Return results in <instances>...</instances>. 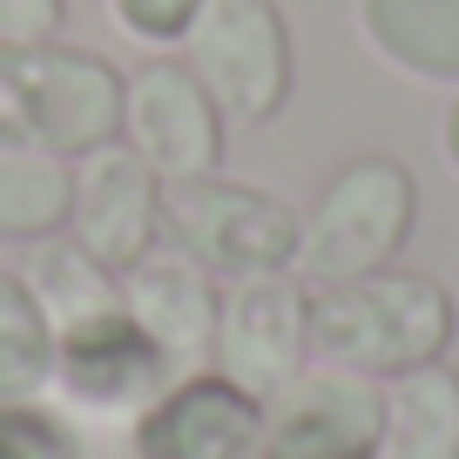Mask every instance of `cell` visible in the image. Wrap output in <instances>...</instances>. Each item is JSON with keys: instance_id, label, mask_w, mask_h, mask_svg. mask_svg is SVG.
Masks as SVG:
<instances>
[{"instance_id": "20", "label": "cell", "mask_w": 459, "mask_h": 459, "mask_svg": "<svg viewBox=\"0 0 459 459\" xmlns=\"http://www.w3.org/2000/svg\"><path fill=\"white\" fill-rule=\"evenodd\" d=\"M61 21H68V0H0V41H55Z\"/></svg>"}, {"instance_id": "22", "label": "cell", "mask_w": 459, "mask_h": 459, "mask_svg": "<svg viewBox=\"0 0 459 459\" xmlns=\"http://www.w3.org/2000/svg\"><path fill=\"white\" fill-rule=\"evenodd\" d=\"M68 7H82V0H68Z\"/></svg>"}, {"instance_id": "12", "label": "cell", "mask_w": 459, "mask_h": 459, "mask_svg": "<svg viewBox=\"0 0 459 459\" xmlns=\"http://www.w3.org/2000/svg\"><path fill=\"white\" fill-rule=\"evenodd\" d=\"M55 378L68 385L74 405L88 412H143L176 385L169 359L143 338V325L129 317V304L95 325H74L55 338Z\"/></svg>"}, {"instance_id": "3", "label": "cell", "mask_w": 459, "mask_h": 459, "mask_svg": "<svg viewBox=\"0 0 459 459\" xmlns=\"http://www.w3.org/2000/svg\"><path fill=\"white\" fill-rule=\"evenodd\" d=\"M412 223H419L412 169H405L399 156H351L317 189L290 271H298L304 284H317V290L372 277V271H392V257L405 250Z\"/></svg>"}, {"instance_id": "1", "label": "cell", "mask_w": 459, "mask_h": 459, "mask_svg": "<svg viewBox=\"0 0 459 459\" xmlns=\"http://www.w3.org/2000/svg\"><path fill=\"white\" fill-rule=\"evenodd\" d=\"M453 325H459L453 298L426 271H372L351 284L311 290V359L338 365V372L392 378L412 365H432L446 359Z\"/></svg>"}, {"instance_id": "6", "label": "cell", "mask_w": 459, "mask_h": 459, "mask_svg": "<svg viewBox=\"0 0 459 459\" xmlns=\"http://www.w3.org/2000/svg\"><path fill=\"white\" fill-rule=\"evenodd\" d=\"M216 372L250 399H277L311 365V290L290 271H244L223 277L216 304Z\"/></svg>"}, {"instance_id": "11", "label": "cell", "mask_w": 459, "mask_h": 459, "mask_svg": "<svg viewBox=\"0 0 459 459\" xmlns=\"http://www.w3.org/2000/svg\"><path fill=\"white\" fill-rule=\"evenodd\" d=\"M122 304L143 325V338L169 359L176 378L203 372L216 359V304H223V284L189 250L156 244L143 264H129L122 271Z\"/></svg>"}, {"instance_id": "9", "label": "cell", "mask_w": 459, "mask_h": 459, "mask_svg": "<svg viewBox=\"0 0 459 459\" xmlns=\"http://www.w3.org/2000/svg\"><path fill=\"white\" fill-rule=\"evenodd\" d=\"M122 135L162 183L216 176V162H223V115H216V101L203 95V82L183 61H143L129 74V88H122Z\"/></svg>"}, {"instance_id": "21", "label": "cell", "mask_w": 459, "mask_h": 459, "mask_svg": "<svg viewBox=\"0 0 459 459\" xmlns=\"http://www.w3.org/2000/svg\"><path fill=\"white\" fill-rule=\"evenodd\" d=\"M446 156H453V169H459V95H453V115H446Z\"/></svg>"}, {"instance_id": "16", "label": "cell", "mask_w": 459, "mask_h": 459, "mask_svg": "<svg viewBox=\"0 0 459 459\" xmlns=\"http://www.w3.org/2000/svg\"><path fill=\"white\" fill-rule=\"evenodd\" d=\"M28 290L41 298L55 338H61V331H74V325H95V317L122 311V277H115L108 264H95L82 244H74V237H61V244L48 237V244L34 250Z\"/></svg>"}, {"instance_id": "13", "label": "cell", "mask_w": 459, "mask_h": 459, "mask_svg": "<svg viewBox=\"0 0 459 459\" xmlns=\"http://www.w3.org/2000/svg\"><path fill=\"white\" fill-rule=\"evenodd\" d=\"M372 459H459V372L446 359L392 372Z\"/></svg>"}, {"instance_id": "10", "label": "cell", "mask_w": 459, "mask_h": 459, "mask_svg": "<svg viewBox=\"0 0 459 459\" xmlns=\"http://www.w3.org/2000/svg\"><path fill=\"white\" fill-rule=\"evenodd\" d=\"M264 399L223 372H183L156 405L135 412V459H257Z\"/></svg>"}, {"instance_id": "8", "label": "cell", "mask_w": 459, "mask_h": 459, "mask_svg": "<svg viewBox=\"0 0 459 459\" xmlns=\"http://www.w3.org/2000/svg\"><path fill=\"white\" fill-rule=\"evenodd\" d=\"M385 392L365 372L317 365L298 372L277 399H264V453L257 459H372Z\"/></svg>"}, {"instance_id": "2", "label": "cell", "mask_w": 459, "mask_h": 459, "mask_svg": "<svg viewBox=\"0 0 459 459\" xmlns=\"http://www.w3.org/2000/svg\"><path fill=\"white\" fill-rule=\"evenodd\" d=\"M122 88L88 48L61 41H0V149H48V156H88L101 143H122Z\"/></svg>"}, {"instance_id": "19", "label": "cell", "mask_w": 459, "mask_h": 459, "mask_svg": "<svg viewBox=\"0 0 459 459\" xmlns=\"http://www.w3.org/2000/svg\"><path fill=\"white\" fill-rule=\"evenodd\" d=\"M203 0H108V21L122 34H135V41L149 48H169L189 34V21H196Z\"/></svg>"}, {"instance_id": "15", "label": "cell", "mask_w": 459, "mask_h": 459, "mask_svg": "<svg viewBox=\"0 0 459 459\" xmlns=\"http://www.w3.org/2000/svg\"><path fill=\"white\" fill-rule=\"evenodd\" d=\"M74 162L48 149H0V244H48L68 223Z\"/></svg>"}, {"instance_id": "7", "label": "cell", "mask_w": 459, "mask_h": 459, "mask_svg": "<svg viewBox=\"0 0 459 459\" xmlns=\"http://www.w3.org/2000/svg\"><path fill=\"white\" fill-rule=\"evenodd\" d=\"M68 237L122 277L129 264H143L162 244V176L129 143H101L88 156H74Z\"/></svg>"}, {"instance_id": "4", "label": "cell", "mask_w": 459, "mask_h": 459, "mask_svg": "<svg viewBox=\"0 0 459 459\" xmlns=\"http://www.w3.org/2000/svg\"><path fill=\"white\" fill-rule=\"evenodd\" d=\"M183 68L223 122L264 129L290 101V28L277 0H203L183 34Z\"/></svg>"}, {"instance_id": "17", "label": "cell", "mask_w": 459, "mask_h": 459, "mask_svg": "<svg viewBox=\"0 0 459 459\" xmlns=\"http://www.w3.org/2000/svg\"><path fill=\"white\" fill-rule=\"evenodd\" d=\"M55 378V325L28 277L0 271V399H34Z\"/></svg>"}, {"instance_id": "18", "label": "cell", "mask_w": 459, "mask_h": 459, "mask_svg": "<svg viewBox=\"0 0 459 459\" xmlns=\"http://www.w3.org/2000/svg\"><path fill=\"white\" fill-rule=\"evenodd\" d=\"M0 459H82V439L34 399H0Z\"/></svg>"}, {"instance_id": "5", "label": "cell", "mask_w": 459, "mask_h": 459, "mask_svg": "<svg viewBox=\"0 0 459 459\" xmlns=\"http://www.w3.org/2000/svg\"><path fill=\"white\" fill-rule=\"evenodd\" d=\"M162 237L189 250L210 277L290 271L304 216L271 189L230 183V176H189V183H162Z\"/></svg>"}, {"instance_id": "14", "label": "cell", "mask_w": 459, "mask_h": 459, "mask_svg": "<svg viewBox=\"0 0 459 459\" xmlns=\"http://www.w3.org/2000/svg\"><path fill=\"white\" fill-rule=\"evenodd\" d=\"M359 28L392 68L459 82V0H359Z\"/></svg>"}]
</instances>
